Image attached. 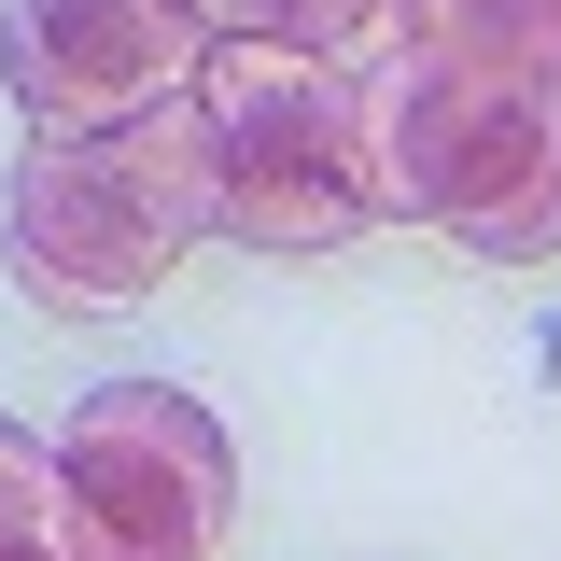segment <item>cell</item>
Instances as JSON below:
<instances>
[{
  "label": "cell",
  "instance_id": "1",
  "mask_svg": "<svg viewBox=\"0 0 561 561\" xmlns=\"http://www.w3.org/2000/svg\"><path fill=\"white\" fill-rule=\"evenodd\" d=\"M351 140H365V225H449L491 267L561 253V84L421 57L379 14L351 43Z\"/></svg>",
  "mask_w": 561,
  "mask_h": 561
},
{
  "label": "cell",
  "instance_id": "6",
  "mask_svg": "<svg viewBox=\"0 0 561 561\" xmlns=\"http://www.w3.org/2000/svg\"><path fill=\"white\" fill-rule=\"evenodd\" d=\"M393 43L463 70H519V84H561V0H393Z\"/></svg>",
  "mask_w": 561,
  "mask_h": 561
},
{
  "label": "cell",
  "instance_id": "8",
  "mask_svg": "<svg viewBox=\"0 0 561 561\" xmlns=\"http://www.w3.org/2000/svg\"><path fill=\"white\" fill-rule=\"evenodd\" d=\"M0 561H113L99 534H84L57 449H43V435H14V421H0Z\"/></svg>",
  "mask_w": 561,
  "mask_h": 561
},
{
  "label": "cell",
  "instance_id": "9",
  "mask_svg": "<svg viewBox=\"0 0 561 561\" xmlns=\"http://www.w3.org/2000/svg\"><path fill=\"white\" fill-rule=\"evenodd\" d=\"M210 43H280V57H351L393 0H183Z\"/></svg>",
  "mask_w": 561,
  "mask_h": 561
},
{
  "label": "cell",
  "instance_id": "4",
  "mask_svg": "<svg viewBox=\"0 0 561 561\" xmlns=\"http://www.w3.org/2000/svg\"><path fill=\"white\" fill-rule=\"evenodd\" d=\"M210 70V28L183 0H0V84L28 140H113L169 113Z\"/></svg>",
  "mask_w": 561,
  "mask_h": 561
},
{
  "label": "cell",
  "instance_id": "7",
  "mask_svg": "<svg viewBox=\"0 0 561 561\" xmlns=\"http://www.w3.org/2000/svg\"><path fill=\"white\" fill-rule=\"evenodd\" d=\"M113 169L140 183V210L197 253L210 239V113H197V84L169 99V113H140V127H113Z\"/></svg>",
  "mask_w": 561,
  "mask_h": 561
},
{
  "label": "cell",
  "instance_id": "2",
  "mask_svg": "<svg viewBox=\"0 0 561 561\" xmlns=\"http://www.w3.org/2000/svg\"><path fill=\"white\" fill-rule=\"evenodd\" d=\"M210 239L239 253H337L365 239V140H351V57L210 43Z\"/></svg>",
  "mask_w": 561,
  "mask_h": 561
},
{
  "label": "cell",
  "instance_id": "5",
  "mask_svg": "<svg viewBox=\"0 0 561 561\" xmlns=\"http://www.w3.org/2000/svg\"><path fill=\"white\" fill-rule=\"evenodd\" d=\"M0 253L43 309H140L183 267V239L140 210V183L113 169V140H28L14 197H0Z\"/></svg>",
  "mask_w": 561,
  "mask_h": 561
},
{
  "label": "cell",
  "instance_id": "3",
  "mask_svg": "<svg viewBox=\"0 0 561 561\" xmlns=\"http://www.w3.org/2000/svg\"><path fill=\"white\" fill-rule=\"evenodd\" d=\"M43 449H57L70 505H84V534L113 561H210L225 519H239V449L169 379H99Z\"/></svg>",
  "mask_w": 561,
  "mask_h": 561
}]
</instances>
